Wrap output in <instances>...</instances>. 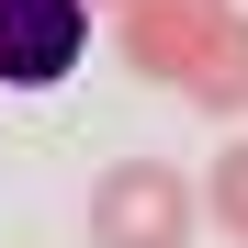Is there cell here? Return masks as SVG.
Wrapping results in <instances>:
<instances>
[{
    "label": "cell",
    "instance_id": "6da1fadb",
    "mask_svg": "<svg viewBox=\"0 0 248 248\" xmlns=\"http://www.w3.org/2000/svg\"><path fill=\"white\" fill-rule=\"evenodd\" d=\"M113 46L192 113H248V0H113Z\"/></svg>",
    "mask_w": 248,
    "mask_h": 248
},
{
    "label": "cell",
    "instance_id": "7a4b0ae2",
    "mask_svg": "<svg viewBox=\"0 0 248 248\" xmlns=\"http://www.w3.org/2000/svg\"><path fill=\"white\" fill-rule=\"evenodd\" d=\"M203 203L170 158H113L91 181V248H192Z\"/></svg>",
    "mask_w": 248,
    "mask_h": 248
},
{
    "label": "cell",
    "instance_id": "3957f363",
    "mask_svg": "<svg viewBox=\"0 0 248 248\" xmlns=\"http://www.w3.org/2000/svg\"><path fill=\"white\" fill-rule=\"evenodd\" d=\"M79 46H91V0H0V79L12 91L68 79Z\"/></svg>",
    "mask_w": 248,
    "mask_h": 248
},
{
    "label": "cell",
    "instance_id": "277c9868",
    "mask_svg": "<svg viewBox=\"0 0 248 248\" xmlns=\"http://www.w3.org/2000/svg\"><path fill=\"white\" fill-rule=\"evenodd\" d=\"M192 203L248 248V136H237V147H215V170H203V192H192Z\"/></svg>",
    "mask_w": 248,
    "mask_h": 248
}]
</instances>
